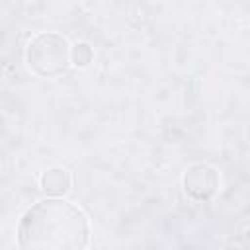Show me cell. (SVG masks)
<instances>
[{"label": "cell", "instance_id": "6da1fadb", "mask_svg": "<svg viewBox=\"0 0 250 250\" xmlns=\"http://www.w3.org/2000/svg\"><path fill=\"white\" fill-rule=\"evenodd\" d=\"M21 248L76 250L88 246L90 230L86 215L72 203L51 197L25 211L18 227Z\"/></svg>", "mask_w": 250, "mask_h": 250}, {"label": "cell", "instance_id": "7a4b0ae2", "mask_svg": "<svg viewBox=\"0 0 250 250\" xmlns=\"http://www.w3.org/2000/svg\"><path fill=\"white\" fill-rule=\"evenodd\" d=\"M70 51L66 41L57 33H39L27 47V64L39 76H57L66 70Z\"/></svg>", "mask_w": 250, "mask_h": 250}, {"label": "cell", "instance_id": "3957f363", "mask_svg": "<svg viewBox=\"0 0 250 250\" xmlns=\"http://www.w3.org/2000/svg\"><path fill=\"white\" fill-rule=\"evenodd\" d=\"M184 184H186V189L193 197L205 199L215 193L217 176H215V170H211L207 166H195V168H189V172L184 178Z\"/></svg>", "mask_w": 250, "mask_h": 250}, {"label": "cell", "instance_id": "277c9868", "mask_svg": "<svg viewBox=\"0 0 250 250\" xmlns=\"http://www.w3.org/2000/svg\"><path fill=\"white\" fill-rule=\"evenodd\" d=\"M41 188L51 195H61L70 188V174L62 168H51L41 176Z\"/></svg>", "mask_w": 250, "mask_h": 250}]
</instances>
